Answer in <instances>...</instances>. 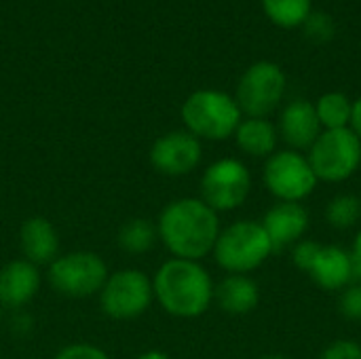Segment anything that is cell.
Listing matches in <instances>:
<instances>
[{
	"label": "cell",
	"mask_w": 361,
	"mask_h": 359,
	"mask_svg": "<svg viewBox=\"0 0 361 359\" xmlns=\"http://www.w3.org/2000/svg\"><path fill=\"white\" fill-rule=\"evenodd\" d=\"M157 231L171 258L201 262L214 252L222 226L218 214L201 197H182L163 207Z\"/></svg>",
	"instance_id": "cell-1"
},
{
	"label": "cell",
	"mask_w": 361,
	"mask_h": 359,
	"mask_svg": "<svg viewBox=\"0 0 361 359\" xmlns=\"http://www.w3.org/2000/svg\"><path fill=\"white\" fill-rule=\"evenodd\" d=\"M154 300L161 309L180 320H195L207 313L214 303V279L201 262L169 258L152 277Z\"/></svg>",
	"instance_id": "cell-2"
},
{
	"label": "cell",
	"mask_w": 361,
	"mask_h": 359,
	"mask_svg": "<svg viewBox=\"0 0 361 359\" xmlns=\"http://www.w3.org/2000/svg\"><path fill=\"white\" fill-rule=\"evenodd\" d=\"M186 131L199 140L222 142L235 135L243 112L237 99L218 89H199L190 93L182 106Z\"/></svg>",
	"instance_id": "cell-3"
},
{
	"label": "cell",
	"mask_w": 361,
	"mask_h": 359,
	"mask_svg": "<svg viewBox=\"0 0 361 359\" xmlns=\"http://www.w3.org/2000/svg\"><path fill=\"white\" fill-rule=\"evenodd\" d=\"M212 254L228 275H247L260 269L275 250L258 220H237L220 231Z\"/></svg>",
	"instance_id": "cell-4"
},
{
	"label": "cell",
	"mask_w": 361,
	"mask_h": 359,
	"mask_svg": "<svg viewBox=\"0 0 361 359\" xmlns=\"http://www.w3.org/2000/svg\"><path fill=\"white\" fill-rule=\"evenodd\" d=\"M307 159L319 182L341 184L361 167V140L351 127L324 129L307 150Z\"/></svg>",
	"instance_id": "cell-5"
},
{
	"label": "cell",
	"mask_w": 361,
	"mask_h": 359,
	"mask_svg": "<svg viewBox=\"0 0 361 359\" xmlns=\"http://www.w3.org/2000/svg\"><path fill=\"white\" fill-rule=\"evenodd\" d=\"M108 267L95 252L78 250L57 256L49 264L47 279L51 288L68 298H89L102 292L108 279Z\"/></svg>",
	"instance_id": "cell-6"
},
{
	"label": "cell",
	"mask_w": 361,
	"mask_h": 359,
	"mask_svg": "<svg viewBox=\"0 0 361 359\" xmlns=\"http://www.w3.org/2000/svg\"><path fill=\"white\" fill-rule=\"evenodd\" d=\"M262 180L267 190L277 201L288 203H302L319 184L307 154L292 148L277 150L264 159Z\"/></svg>",
	"instance_id": "cell-7"
},
{
	"label": "cell",
	"mask_w": 361,
	"mask_h": 359,
	"mask_svg": "<svg viewBox=\"0 0 361 359\" xmlns=\"http://www.w3.org/2000/svg\"><path fill=\"white\" fill-rule=\"evenodd\" d=\"M152 300V279L140 269H123L110 273L99 292L102 311L116 322H129L144 315Z\"/></svg>",
	"instance_id": "cell-8"
},
{
	"label": "cell",
	"mask_w": 361,
	"mask_h": 359,
	"mask_svg": "<svg viewBox=\"0 0 361 359\" xmlns=\"http://www.w3.org/2000/svg\"><path fill=\"white\" fill-rule=\"evenodd\" d=\"M252 193V171L235 157L214 161L201 176V199L216 212L241 207Z\"/></svg>",
	"instance_id": "cell-9"
},
{
	"label": "cell",
	"mask_w": 361,
	"mask_h": 359,
	"mask_svg": "<svg viewBox=\"0 0 361 359\" xmlns=\"http://www.w3.org/2000/svg\"><path fill=\"white\" fill-rule=\"evenodd\" d=\"M288 78L275 61H256L239 78L235 99L245 116L267 118L286 95Z\"/></svg>",
	"instance_id": "cell-10"
},
{
	"label": "cell",
	"mask_w": 361,
	"mask_h": 359,
	"mask_svg": "<svg viewBox=\"0 0 361 359\" xmlns=\"http://www.w3.org/2000/svg\"><path fill=\"white\" fill-rule=\"evenodd\" d=\"M203 159L201 140L192 133L184 131H169L161 135L150 148V163L152 167L169 178H182L192 174Z\"/></svg>",
	"instance_id": "cell-11"
},
{
	"label": "cell",
	"mask_w": 361,
	"mask_h": 359,
	"mask_svg": "<svg viewBox=\"0 0 361 359\" xmlns=\"http://www.w3.org/2000/svg\"><path fill=\"white\" fill-rule=\"evenodd\" d=\"M260 224L267 231L273 243V250L281 252L286 248H294L298 241L305 239L309 231V212L302 203L277 201L264 214Z\"/></svg>",
	"instance_id": "cell-12"
},
{
	"label": "cell",
	"mask_w": 361,
	"mask_h": 359,
	"mask_svg": "<svg viewBox=\"0 0 361 359\" xmlns=\"http://www.w3.org/2000/svg\"><path fill=\"white\" fill-rule=\"evenodd\" d=\"M279 140H283L292 150H309L322 135V123L315 112V104L309 99H294L283 106L277 123Z\"/></svg>",
	"instance_id": "cell-13"
},
{
	"label": "cell",
	"mask_w": 361,
	"mask_h": 359,
	"mask_svg": "<svg viewBox=\"0 0 361 359\" xmlns=\"http://www.w3.org/2000/svg\"><path fill=\"white\" fill-rule=\"evenodd\" d=\"M307 275L326 292H343L355 281L351 250L341 245H322Z\"/></svg>",
	"instance_id": "cell-14"
},
{
	"label": "cell",
	"mask_w": 361,
	"mask_h": 359,
	"mask_svg": "<svg viewBox=\"0 0 361 359\" xmlns=\"http://www.w3.org/2000/svg\"><path fill=\"white\" fill-rule=\"evenodd\" d=\"M40 271L25 258L11 260L0 269V307H25L40 290Z\"/></svg>",
	"instance_id": "cell-15"
},
{
	"label": "cell",
	"mask_w": 361,
	"mask_h": 359,
	"mask_svg": "<svg viewBox=\"0 0 361 359\" xmlns=\"http://www.w3.org/2000/svg\"><path fill=\"white\" fill-rule=\"evenodd\" d=\"M19 248L27 262L40 267L51 264L59 256V235L44 216L27 218L19 229Z\"/></svg>",
	"instance_id": "cell-16"
},
{
	"label": "cell",
	"mask_w": 361,
	"mask_h": 359,
	"mask_svg": "<svg viewBox=\"0 0 361 359\" xmlns=\"http://www.w3.org/2000/svg\"><path fill=\"white\" fill-rule=\"evenodd\" d=\"M214 300L228 315H247L260 305V288L250 275H226L216 286Z\"/></svg>",
	"instance_id": "cell-17"
},
{
	"label": "cell",
	"mask_w": 361,
	"mask_h": 359,
	"mask_svg": "<svg viewBox=\"0 0 361 359\" xmlns=\"http://www.w3.org/2000/svg\"><path fill=\"white\" fill-rule=\"evenodd\" d=\"M235 142L243 154L252 159H269L273 152H277L279 131L269 118L245 116L235 131Z\"/></svg>",
	"instance_id": "cell-18"
},
{
	"label": "cell",
	"mask_w": 361,
	"mask_h": 359,
	"mask_svg": "<svg viewBox=\"0 0 361 359\" xmlns=\"http://www.w3.org/2000/svg\"><path fill=\"white\" fill-rule=\"evenodd\" d=\"M157 241H159L157 224L148 218L127 220L116 235V243L121 245V250H125L127 254H133V256L150 252Z\"/></svg>",
	"instance_id": "cell-19"
},
{
	"label": "cell",
	"mask_w": 361,
	"mask_h": 359,
	"mask_svg": "<svg viewBox=\"0 0 361 359\" xmlns=\"http://www.w3.org/2000/svg\"><path fill=\"white\" fill-rule=\"evenodd\" d=\"M315 112L322 129H345L351 125L353 102L343 91H330L315 102Z\"/></svg>",
	"instance_id": "cell-20"
},
{
	"label": "cell",
	"mask_w": 361,
	"mask_h": 359,
	"mask_svg": "<svg viewBox=\"0 0 361 359\" xmlns=\"http://www.w3.org/2000/svg\"><path fill=\"white\" fill-rule=\"evenodd\" d=\"M264 15L279 28H300L313 13V0H262Z\"/></svg>",
	"instance_id": "cell-21"
},
{
	"label": "cell",
	"mask_w": 361,
	"mask_h": 359,
	"mask_svg": "<svg viewBox=\"0 0 361 359\" xmlns=\"http://www.w3.org/2000/svg\"><path fill=\"white\" fill-rule=\"evenodd\" d=\"M326 222L332 229L349 231L357 226L361 220V199L351 193H341L332 197L326 205Z\"/></svg>",
	"instance_id": "cell-22"
},
{
	"label": "cell",
	"mask_w": 361,
	"mask_h": 359,
	"mask_svg": "<svg viewBox=\"0 0 361 359\" xmlns=\"http://www.w3.org/2000/svg\"><path fill=\"white\" fill-rule=\"evenodd\" d=\"M302 28H305V34L315 42H326L334 36V21L326 13L313 11L309 15V19L302 23Z\"/></svg>",
	"instance_id": "cell-23"
},
{
	"label": "cell",
	"mask_w": 361,
	"mask_h": 359,
	"mask_svg": "<svg viewBox=\"0 0 361 359\" xmlns=\"http://www.w3.org/2000/svg\"><path fill=\"white\" fill-rule=\"evenodd\" d=\"M338 309L343 317L351 322H361V284H351L349 288L341 292Z\"/></svg>",
	"instance_id": "cell-24"
},
{
	"label": "cell",
	"mask_w": 361,
	"mask_h": 359,
	"mask_svg": "<svg viewBox=\"0 0 361 359\" xmlns=\"http://www.w3.org/2000/svg\"><path fill=\"white\" fill-rule=\"evenodd\" d=\"M319 359H361V345L351 339H338L324 349Z\"/></svg>",
	"instance_id": "cell-25"
},
{
	"label": "cell",
	"mask_w": 361,
	"mask_h": 359,
	"mask_svg": "<svg viewBox=\"0 0 361 359\" xmlns=\"http://www.w3.org/2000/svg\"><path fill=\"white\" fill-rule=\"evenodd\" d=\"M319 248H322V243H317V241H313V239H302V241H298V243L292 248V262H294L300 271L307 273V271L311 269V264H313V260H315Z\"/></svg>",
	"instance_id": "cell-26"
},
{
	"label": "cell",
	"mask_w": 361,
	"mask_h": 359,
	"mask_svg": "<svg viewBox=\"0 0 361 359\" xmlns=\"http://www.w3.org/2000/svg\"><path fill=\"white\" fill-rule=\"evenodd\" d=\"M55 359H110V355L95 347V345H89V343H72L68 347H63Z\"/></svg>",
	"instance_id": "cell-27"
},
{
	"label": "cell",
	"mask_w": 361,
	"mask_h": 359,
	"mask_svg": "<svg viewBox=\"0 0 361 359\" xmlns=\"http://www.w3.org/2000/svg\"><path fill=\"white\" fill-rule=\"evenodd\" d=\"M351 258H353V267H355V279L361 284V229L355 235V241L351 248Z\"/></svg>",
	"instance_id": "cell-28"
},
{
	"label": "cell",
	"mask_w": 361,
	"mask_h": 359,
	"mask_svg": "<svg viewBox=\"0 0 361 359\" xmlns=\"http://www.w3.org/2000/svg\"><path fill=\"white\" fill-rule=\"evenodd\" d=\"M349 127L355 131V135L361 140V97H357L353 102V112H351V125Z\"/></svg>",
	"instance_id": "cell-29"
},
{
	"label": "cell",
	"mask_w": 361,
	"mask_h": 359,
	"mask_svg": "<svg viewBox=\"0 0 361 359\" xmlns=\"http://www.w3.org/2000/svg\"><path fill=\"white\" fill-rule=\"evenodd\" d=\"M137 359H171L165 351H159V349H150L146 353H142Z\"/></svg>",
	"instance_id": "cell-30"
},
{
	"label": "cell",
	"mask_w": 361,
	"mask_h": 359,
	"mask_svg": "<svg viewBox=\"0 0 361 359\" xmlns=\"http://www.w3.org/2000/svg\"><path fill=\"white\" fill-rule=\"evenodd\" d=\"M258 359H292L288 358V355H279V353H269V355H262V358Z\"/></svg>",
	"instance_id": "cell-31"
},
{
	"label": "cell",
	"mask_w": 361,
	"mask_h": 359,
	"mask_svg": "<svg viewBox=\"0 0 361 359\" xmlns=\"http://www.w3.org/2000/svg\"><path fill=\"white\" fill-rule=\"evenodd\" d=\"M32 359H42V358H32Z\"/></svg>",
	"instance_id": "cell-32"
},
{
	"label": "cell",
	"mask_w": 361,
	"mask_h": 359,
	"mask_svg": "<svg viewBox=\"0 0 361 359\" xmlns=\"http://www.w3.org/2000/svg\"><path fill=\"white\" fill-rule=\"evenodd\" d=\"M0 320H2V313H0Z\"/></svg>",
	"instance_id": "cell-33"
},
{
	"label": "cell",
	"mask_w": 361,
	"mask_h": 359,
	"mask_svg": "<svg viewBox=\"0 0 361 359\" xmlns=\"http://www.w3.org/2000/svg\"><path fill=\"white\" fill-rule=\"evenodd\" d=\"M360 199H361V195H360Z\"/></svg>",
	"instance_id": "cell-34"
}]
</instances>
